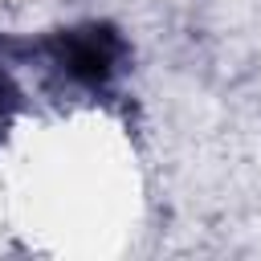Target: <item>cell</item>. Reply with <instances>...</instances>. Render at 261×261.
<instances>
[{"label": "cell", "mask_w": 261, "mask_h": 261, "mask_svg": "<svg viewBox=\"0 0 261 261\" xmlns=\"http://www.w3.org/2000/svg\"><path fill=\"white\" fill-rule=\"evenodd\" d=\"M41 53L77 90H106L122 73V65H126L122 33L114 24H102V20H86V24L53 33L41 45Z\"/></svg>", "instance_id": "6da1fadb"}, {"label": "cell", "mask_w": 261, "mask_h": 261, "mask_svg": "<svg viewBox=\"0 0 261 261\" xmlns=\"http://www.w3.org/2000/svg\"><path fill=\"white\" fill-rule=\"evenodd\" d=\"M16 110H20V90H16V82L0 69V139H4V130L12 126Z\"/></svg>", "instance_id": "7a4b0ae2"}]
</instances>
